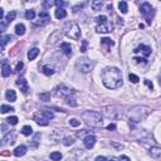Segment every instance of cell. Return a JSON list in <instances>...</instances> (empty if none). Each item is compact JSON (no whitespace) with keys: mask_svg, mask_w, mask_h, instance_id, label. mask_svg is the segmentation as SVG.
<instances>
[{"mask_svg":"<svg viewBox=\"0 0 161 161\" xmlns=\"http://www.w3.org/2000/svg\"><path fill=\"white\" fill-rule=\"evenodd\" d=\"M102 82L108 90H116L122 86V73L116 67H107L102 72Z\"/></svg>","mask_w":161,"mask_h":161,"instance_id":"cell-1","label":"cell"},{"mask_svg":"<svg viewBox=\"0 0 161 161\" xmlns=\"http://www.w3.org/2000/svg\"><path fill=\"white\" fill-rule=\"evenodd\" d=\"M151 113V110L146 106H135L130 108L126 113V117H127L128 125L131 127H135V125H137L138 122L144 121Z\"/></svg>","mask_w":161,"mask_h":161,"instance_id":"cell-2","label":"cell"},{"mask_svg":"<svg viewBox=\"0 0 161 161\" xmlns=\"http://www.w3.org/2000/svg\"><path fill=\"white\" fill-rule=\"evenodd\" d=\"M82 118L88 126H93V127H100L103 125V117L100 112L96 111H86L82 115Z\"/></svg>","mask_w":161,"mask_h":161,"instance_id":"cell-3","label":"cell"},{"mask_svg":"<svg viewBox=\"0 0 161 161\" xmlns=\"http://www.w3.org/2000/svg\"><path fill=\"white\" fill-rule=\"evenodd\" d=\"M64 34L68 38H71V39L78 40L81 37V29H79L77 23H74V21H68L64 27Z\"/></svg>","mask_w":161,"mask_h":161,"instance_id":"cell-4","label":"cell"},{"mask_svg":"<svg viewBox=\"0 0 161 161\" xmlns=\"http://www.w3.org/2000/svg\"><path fill=\"white\" fill-rule=\"evenodd\" d=\"M74 93H75L74 91L64 83L58 84V86L53 90V94H54L55 97H58V98H64V100L68 98V97H72Z\"/></svg>","mask_w":161,"mask_h":161,"instance_id":"cell-5","label":"cell"},{"mask_svg":"<svg viewBox=\"0 0 161 161\" xmlns=\"http://www.w3.org/2000/svg\"><path fill=\"white\" fill-rule=\"evenodd\" d=\"M92 67H93V63L90 58H87V57H82V58L77 59V62H75V68H77L81 73H84V74L90 73V72L92 71Z\"/></svg>","mask_w":161,"mask_h":161,"instance_id":"cell-6","label":"cell"},{"mask_svg":"<svg viewBox=\"0 0 161 161\" xmlns=\"http://www.w3.org/2000/svg\"><path fill=\"white\" fill-rule=\"evenodd\" d=\"M120 113H121V111H118V107L116 106H108V107H105L103 108V115L107 116L108 118H118L120 117Z\"/></svg>","mask_w":161,"mask_h":161,"instance_id":"cell-7","label":"cell"},{"mask_svg":"<svg viewBox=\"0 0 161 161\" xmlns=\"http://www.w3.org/2000/svg\"><path fill=\"white\" fill-rule=\"evenodd\" d=\"M140 11H141V14L144 15L145 18L147 19V23H151V20H150V17L154 14V8L151 6L150 3H144V4H141L140 6Z\"/></svg>","mask_w":161,"mask_h":161,"instance_id":"cell-8","label":"cell"},{"mask_svg":"<svg viewBox=\"0 0 161 161\" xmlns=\"http://www.w3.org/2000/svg\"><path fill=\"white\" fill-rule=\"evenodd\" d=\"M69 161H88V155L84 152L83 150H75L73 155L69 156Z\"/></svg>","mask_w":161,"mask_h":161,"instance_id":"cell-9","label":"cell"},{"mask_svg":"<svg viewBox=\"0 0 161 161\" xmlns=\"http://www.w3.org/2000/svg\"><path fill=\"white\" fill-rule=\"evenodd\" d=\"M96 31H97V33H103V34L111 33V31H112V24L110 23V21L97 24L96 25Z\"/></svg>","mask_w":161,"mask_h":161,"instance_id":"cell-10","label":"cell"},{"mask_svg":"<svg viewBox=\"0 0 161 161\" xmlns=\"http://www.w3.org/2000/svg\"><path fill=\"white\" fill-rule=\"evenodd\" d=\"M50 20V15L48 14L47 10H42L39 13V21H37L35 25H45L48 24Z\"/></svg>","mask_w":161,"mask_h":161,"instance_id":"cell-11","label":"cell"},{"mask_svg":"<svg viewBox=\"0 0 161 161\" xmlns=\"http://www.w3.org/2000/svg\"><path fill=\"white\" fill-rule=\"evenodd\" d=\"M94 144H96V137H94L93 135H87V136L83 138V145L88 150L92 149V147L94 146Z\"/></svg>","mask_w":161,"mask_h":161,"instance_id":"cell-12","label":"cell"},{"mask_svg":"<svg viewBox=\"0 0 161 161\" xmlns=\"http://www.w3.org/2000/svg\"><path fill=\"white\" fill-rule=\"evenodd\" d=\"M33 120H34V121H35L39 126H47V125L49 124V120L44 117V116H43L40 112H39V113H35V115L33 116Z\"/></svg>","mask_w":161,"mask_h":161,"instance_id":"cell-13","label":"cell"},{"mask_svg":"<svg viewBox=\"0 0 161 161\" xmlns=\"http://www.w3.org/2000/svg\"><path fill=\"white\" fill-rule=\"evenodd\" d=\"M134 52L135 53H142L145 57H149V55H151V52H152V50H151V48L149 45H144V44H141V45H138Z\"/></svg>","mask_w":161,"mask_h":161,"instance_id":"cell-14","label":"cell"},{"mask_svg":"<svg viewBox=\"0 0 161 161\" xmlns=\"http://www.w3.org/2000/svg\"><path fill=\"white\" fill-rule=\"evenodd\" d=\"M17 86L20 88V91H21V93H24V94H27L28 93V90H29V87H28V82L25 81V78H19V79L17 81Z\"/></svg>","mask_w":161,"mask_h":161,"instance_id":"cell-15","label":"cell"},{"mask_svg":"<svg viewBox=\"0 0 161 161\" xmlns=\"http://www.w3.org/2000/svg\"><path fill=\"white\" fill-rule=\"evenodd\" d=\"M11 73V68H10V64H9L6 61H3V65H1V75L4 78L9 77Z\"/></svg>","mask_w":161,"mask_h":161,"instance_id":"cell-16","label":"cell"},{"mask_svg":"<svg viewBox=\"0 0 161 161\" xmlns=\"http://www.w3.org/2000/svg\"><path fill=\"white\" fill-rule=\"evenodd\" d=\"M149 155L152 159H156V160L161 159V149H159V147H151L149 151Z\"/></svg>","mask_w":161,"mask_h":161,"instance_id":"cell-17","label":"cell"},{"mask_svg":"<svg viewBox=\"0 0 161 161\" xmlns=\"http://www.w3.org/2000/svg\"><path fill=\"white\" fill-rule=\"evenodd\" d=\"M25 154H27V146H24V145H20V146H18L17 149L14 150V155L17 157L24 156Z\"/></svg>","mask_w":161,"mask_h":161,"instance_id":"cell-18","label":"cell"},{"mask_svg":"<svg viewBox=\"0 0 161 161\" xmlns=\"http://www.w3.org/2000/svg\"><path fill=\"white\" fill-rule=\"evenodd\" d=\"M15 135L14 134H13V132H11V135L10 134H8V135H5V136L4 137H3V142H1V145H5V144H10V145H13V144H14L15 142Z\"/></svg>","mask_w":161,"mask_h":161,"instance_id":"cell-19","label":"cell"},{"mask_svg":"<svg viewBox=\"0 0 161 161\" xmlns=\"http://www.w3.org/2000/svg\"><path fill=\"white\" fill-rule=\"evenodd\" d=\"M103 6V1L102 0H93L92 3H91V8H92L93 11H98L101 10V8Z\"/></svg>","mask_w":161,"mask_h":161,"instance_id":"cell-20","label":"cell"},{"mask_svg":"<svg viewBox=\"0 0 161 161\" xmlns=\"http://www.w3.org/2000/svg\"><path fill=\"white\" fill-rule=\"evenodd\" d=\"M5 97H6V100L10 101V102H15V100H17V93L13 90H8L5 92Z\"/></svg>","mask_w":161,"mask_h":161,"instance_id":"cell-21","label":"cell"},{"mask_svg":"<svg viewBox=\"0 0 161 161\" xmlns=\"http://www.w3.org/2000/svg\"><path fill=\"white\" fill-rule=\"evenodd\" d=\"M15 34L19 35V37L24 35V34H25V25L21 24V23H19V24L15 25Z\"/></svg>","mask_w":161,"mask_h":161,"instance_id":"cell-22","label":"cell"},{"mask_svg":"<svg viewBox=\"0 0 161 161\" xmlns=\"http://www.w3.org/2000/svg\"><path fill=\"white\" fill-rule=\"evenodd\" d=\"M38 54H39V49L38 48L30 49L29 52H28V59H29V61H34V59L38 57Z\"/></svg>","mask_w":161,"mask_h":161,"instance_id":"cell-23","label":"cell"},{"mask_svg":"<svg viewBox=\"0 0 161 161\" xmlns=\"http://www.w3.org/2000/svg\"><path fill=\"white\" fill-rule=\"evenodd\" d=\"M55 18L57 19H64L67 17V10H65L64 8H61V9H57L55 10Z\"/></svg>","mask_w":161,"mask_h":161,"instance_id":"cell-24","label":"cell"},{"mask_svg":"<svg viewBox=\"0 0 161 161\" xmlns=\"http://www.w3.org/2000/svg\"><path fill=\"white\" fill-rule=\"evenodd\" d=\"M61 48H62V50L67 55H72V47H71V44H69V43H62L61 44Z\"/></svg>","mask_w":161,"mask_h":161,"instance_id":"cell-25","label":"cell"},{"mask_svg":"<svg viewBox=\"0 0 161 161\" xmlns=\"http://www.w3.org/2000/svg\"><path fill=\"white\" fill-rule=\"evenodd\" d=\"M61 38V31H54V33L50 35V38H49V44H54V43H57V40Z\"/></svg>","mask_w":161,"mask_h":161,"instance_id":"cell-26","label":"cell"},{"mask_svg":"<svg viewBox=\"0 0 161 161\" xmlns=\"http://www.w3.org/2000/svg\"><path fill=\"white\" fill-rule=\"evenodd\" d=\"M42 72L45 75H53V74H54V69H53L52 67H49V65H43Z\"/></svg>","mask_w":161,"mask_h":161,"instance_id":"cell-27","label":"cell"},{"mask_svg":"<svg viewBox=\"0 0 161 161\" xmlns=\"http://www.w3.org/2000/svg\"><path fill=\"white\" fill-rule=\"evenodd\" d=\"M118 9H120V11H121L122 14H126V13L128 11L127 3H126V1H120L118 3Z\"/></svg>","mask_w":161,"mask_h":161,"instance_id":"cell-28","label":"cell"},{"mask_svg":"<svg viewBox=\"0 0 161 161\" xmlns=\"http://www.w3.org/2000/svg\"><path fill=\"white\" fill-rule=\"evenodd\" d=\"M14 111V107L9 106V105H1L0 107V112L1 113H8V112H13Z\"/></svg>","mask_w":161,"mask_h":161,"instance_id":"cell-29","label":"cell"},{"mask_svg":"<svg viewBox=\"0 0 161 161\" xmlns=\"http://www.w3.org/2000/svg\"><path fill=\"white\" fill-rule=\"evenodd\" d=\"M21 134H23L24 136H30V135L33 134V128H31L30 126H24V127L21 128Z\"/></svg>","mask_w":161,"mask_h":161,"instance_id":"cell-30","label":"cell"},{"mask_svg":"<svg viewBox=\"0 0 161 161\" xmlns=\"http://www.w3.org/2000/svg\"><path fill=\"white\" fill-rule=\"evenodd\" d=\"M10 40H13L11 35H3L1 37V49H4L5 45H6V43L10 42Z\"/></svg>","mask_w":161,"mask_h":161,"instance_id":"cell-31","label":"cell"},{"mask_svg":"<svg viewBox=\"0 0 161 161\" xmlns=\"http://www.w3.org/2000/svg\"><path fill=\"white\" fill-rule=\"evenodd\" d=\"M38 97H39V100L43 101V102H48V101L50 100V93H48V92L39 93V94H38Z\"/></svg>","mask_w":161,"mask_h":161,"instance_id":"cell-32","label":"cell"},{"mask_svg":"<svg viewBox=\"0 0 161 161\" xmlns=\"http://www.w3.org/2000/svg\"><path fill=\"white\" fill-rule=\"evenodd\" d=\"M40 113H42L44 117L48 118V120H53V118H54V113H53L52 111H48V110H43Z\"/></svg>","mask_w":161,"mask_h":161,"instance_id":"cell-33","label":"cell"},{"mask_svg":"<svg viewBox=\"0 0 161 161\" xmlns=\"http://www.w3.org/2000/svg\"><path fill=\"white\" fill-rule=\"evenodd\" d=\"M50 159H52L53 161H59L62 159V154L59 152V151H54V152L50 154Z\"/></svg>","mask_w":161,"mask_h":161,"instance_id":"cell-34","label":"cell"},{"mask_svg":"<svg viewBox=\"0 0 161 161\" xmlns=\"http://www.w3.org/2000/svg\"><path fill=\"white\" fill-rule=\"evenodd\" d=\"M101 44H106V45H108V47H113L115 45V42H113L112 39H110V38H102V39H101Z\"/></svg>","mask_w":161,"mask_h":161,"instance_id":"cell-35","label":"cell"},{"mask_svg":"<svg viewBox=\"0 0 161 161\" xmlns=\"http://www.w3.org/2000/svg\"><path fill=\"white\" fill-rule=\"evenodd\" d=\"M63 144H64L65 146H71V145L74 144V137H71V136L64 137L63 138Z\"/></svg>","mask_w":161,"mask_h":161,"instance_id":"cell-36","label":"cell"},{"mask_svg":"<svg viewBox=\"0 0 161 161\" xmlns=\"http://www.w3.org/2000/svg\"><path fill=\"white\" fill-rule=\"evenodd\" d=\"M65 103H67L68 106H71V107H77V105H78L73 97H68V98H65Z\"/></svg>","mask_w":161,"mask_h":161,"instance_id":"cell-37","label":"cell"},{"mask_svg":"<svg viewBox=\"0 0 161 161\" xmlns=\"http://www.w3.org/2000/svg\"><path fill=\"white\" fill-rule=\"evenodd\" d=\"M15 17H17V11L8 13V15H6V21H8V23H11V21L15 19Z\"/></svg>","mask_w":161,"mask_h":161,"instance_id":"cell-38","label":"cell"},{"mask_svg":"<svg viewBox=\"0 0 161 161\" xmlns=\"http://www.w3.org/2000/svg\"><path fill=\"white\" fill-rule=\"evenodd\" d=\"M6 122H8L9 125H11V126H15L18 124V117L17 116H11V117L6 118Z\"/></svg>","mask_w":161,"mask_h":161,"instance_id":"cell-39","label":"cell"},{"mask_svg":"<svg viewBox=\"0 0 161 161\" xmlns=\"http://www.w3.org/2000/svg\"><path fill=\"white\" fill-rule=\"evenodd\" d=\"M34 17H35V11L34 10H27V13H25V18H27L28 20H33Z\"/></svg>","mask_w":161,"mask_h":161,"instance_id":"cell-40","label":"cell"},{"mask_svg":"<svg viewBox=\"0 0 161 161\" xmlns=\"http://www.w3.org/2000/svg\"><path fill=\"white\" fill-rule=\"evenodd\" d=\"M106 21H108V19H107L106 15H100V17H97V18H96V23H97V24L106 23Z\"/></svg>","mask_w":161,"mask_h":161,"instance_id":"cell-41","label":"cell"},{"mask_svg":"<svg viewBox=\"0 0 161 161\" xmlns=\"http://www.w3.org/2000/svg\"><path fill=\"white\" fill-rule=\"evenodd\" d=\"M69 125H71L72 127H78V126L81 125V121H78L77 118H71L69 120Z\"/></svg>","mask_w":161,"mask_h":161,"instance_id":"cell-42","label":"cell"},{"mask_svg":"<svg viewBox=\"0 0 161 161\" xmlns=\"http://www.w3.org/2000/svg\"><path fill=\"white\" fill-rule=\"evenodd\" d=\"M40 138V134H35L34 135V140H33V145H31V147H33V149H35V147L38 146V142H39V140Z\"/></svg>","mask_w":161,"mask_h":161,"instance_id":"cell-43","label":"cell"},{"mask_svg":"<svg viewBox=\"0 0 161 161\" xmlns=\"http://www.w3.org/2000/svg\"><path fill=\"white\" fill-rule=\"evenodd\" d=\"M128 79H130V81L132 82V83H137V82L140 81V79H138L137 75H136V74H134V73H130V74H128Z\"/></svg>","mask_w":161,"mask_h":161,"instance_id":"cell-44","label":"cell"},{"mask_svg":"<svg viewBox=\"0 0 161 161\" xmlns=\"http://www.w3.org/2000/svg\"><path fill=\"white\" fill-rule=\"evenodd\" d=\"M111 146L112 147H116L117 150H122V149H124V145L117 144V142H115V141H112V142H111Z\"/></svg>","mask_w":161,"mask_h":161,"instance_id":"cell-45","label":"cell"},{"mask_svg":"<svg viewBox=\"0 0 161 161\" xmlns=\"http://www.w3.org/2000/svg\"><path fill=\"white\" fill-rule=\"evenodd\" d=\"M87 40H82V45H81V52L82 53H84L87 50Z\"/></svg>","mask_w":161,"mask_h":161,"instance_id":"cell-46","label":"cell"},{"mask_svg":"<svg viewBox=\"0 0 161 161\" xmlns=\"http://www.w3.org/2000/svg\"><path fill=\"white\" fill-rule=\"evenodd\" d=\"M8 24L9 23L6 21V19H3V20H1V31H3V33L5 31V28H6V25H8Z\"/></svg>","mask_w":161,"mask_h":161,"instance_id":"cell-47","label":"cell"},{"mask_svg":"<svg viewBox=\"0 0 161 161\" xmlns=\"http://www.w3.org/2000/svg\"><path fill=\"white\" fill-rule=\"evenodd\" d=\"M145 84H146V86L149 87L150 90H154V84H152V82H150L149 79H145Z\"/></svg>","mask_w":161,"mask_h":161,"instance_id":"cell-48","label":"cell"},{"mask_svg":"<svg viewBox=\"0 0 161 161\" xmlns=\"http://www.w3.org/2000/svg\"><path fill=\"white\" fill-rule=\"evenodd\" d=\"M54 4H55V1H45L43 5L45 6V8H50V6H53Z\"/></svg>","mask_w":161,"mask_h":161,"instance_id":"cell-49","label":"cell"},{"mask_svg":"<svg viewBox=\"0 0 161 161\" xmlns=\"http://www.w3.org/2000/svg\"><path fill=\"white\" fill-rule=\"evenodd\" d=\"M1 132H3V135H4V136H5V135H8V128H6V125L5 124H3L1 125Z\"/></svg>","mask_w":161,"mask_h":161,"instance_id":"cell-50","label":"cell"},{"mask_svg":"<svg viewBox=\"0 0 161 161\" xmlns=\"http://www.w3.org/2000/svg\"><path fill=\"white\" fill-rule=\"evenodd\" d=\"M55 5L58 6V9H61V8H63V6H65L67 4H65L64 1H55Z\"/></svg>","mask_w":161,"mask_h":161,"instance_id":"cell-51","label":"cell"},{"mask_svg":"<svg viewBox=\"0 0 161 161\" xmlns=\"http://www.w3.org/2000/svg\"><path fill=\"white\" fill-rule=\"evenodd\" d=\"M118 161H131V160H130V157H127L125 155H121L118 157Z\"/></svg>","mask_w":161,"mask_h":161,"instance_id":"cell-52","label":"cell"},{"mask_svg":"<svg viewBox=\"0 0 161 161\" xmlns=\"http://www.w3.org/2000/svg\"><path fill=\"white\" fill-rule=\"evenodd\" d=\"M21 68H23V63L19 62L18 64H17V68H15V72H20V71H21Z\"/></svg>","mask_w":161,"mask_h":161,"instance_id":"cell-53","label":"cell"},{"mask_svg":"<svg viewBox=\"0 0 161 161\" xmlns=\"http://www.w3.org/2000/svg\"><path fill=\"white\" fill-rule=\"evenodd\" d=\"M107 130H110V131H115V130H116V125H115V124H110L108 126H107Z\"/></svg>","mask_w":161,"mask_h":161,"instance_id":"cell-54","label":"cell"},{"mask_svg":"<svg viewBox=\"0 0 161 161\" xmlns=\"http://www.w3.org/2000/svg\"><path fill=\"white\" fill-rule=\"evenodd\" d=\"M134 61L136 62V63H141V62L146 63V59H145V58H137V57H136V58H134Z\"/></svg>","mask_w":161,"mask_h":161,"instance_id":"cell-55","label":"cell"},{"mask_svg":"<svg viewBox=\"0 0 161 161\" xmlns=\"http://www.w3.org/2000/svg\"><path fill=\"white\" fill-rule=\"evenodd\" d=\"M83 6H84V4H81V5H77V6H74V8H73V9H74V13L77 11L78 9H82V8H83Z\"/></svg>","mask_w":161,"mask_h":161,"instance_id":"cell-56","label":"cell"},{"mask_svg":"<svg viewBox=\"0 0 161 161\" xmlns=\"http://www.w3.org/2000/svg\"><path fill=\"white\" fill-rule=\"evenodd\" d=\"M96 161H107V160H106V157H103V156H98L96 159Z\"/></svg>","mask_w":161,"mask_h":161,"instance_id":"cell-57","label":"cell"},{"mask_svg":"<svg viewBox=\"0 0 161 161\" xmlns=\"http://www.w3.org/2000/svg\"><path fill=\"white\" fill-rule=\"evenodd\" d=\"M117 20H118V21H117L118 24H121V25L124 24V19H120V18H117Z\"/></svg>","mask_w":161,"mask_h":161,"instance_id":"cell-58","label":"cell"},{"mask_svg":"<svg viewBox=\"0 0 161 161\" xmlns=\"http://www.w3.org/2000/svg\"><path fill=\"white\" fill-rule=\"evenodd\" d=\"M107 161H116V159H115V157H110V159L107 160Z\"/></svg>","mask_w":161,"mask_h":161,"instance_id":"cell-59","label":"cell"},{"mask_svg":"<svg viewBox=\"0 0 161 161\" xmlns=\"http://www.w3.org/2000/svg\"><path fill=\"white\" fill-rule=\"evenodd\" d=\"M159 82H160V86H161V73H160V77H159Z\"/></svg>","mask_w":161,"mask_h":161,"instance_id":"cell-60","label":"cell"}]
</instances>
